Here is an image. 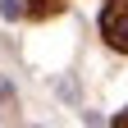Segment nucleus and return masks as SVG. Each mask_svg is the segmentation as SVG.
I'll use <instances>...</instances> for the list:
<instances>
[{
	"label": "nucleus",
	"mask_w": 128,
	"mask_h": 128,
	"mask_svg": "<svg viewBox=\"0 0 128 128\" xmlns=\"http://www.w3.org/2000/svg\"><path fill=\"white\" fill-rule=\"evenodd\" d=\"M101 37L114 46V50H128V0H105V9H101Z\"/></svg>",
	"instance_id": "f257e3e1"
},
{
	"label": "nucleus",
	"mask_w": 128,
	"mask_h": 128,
	"mask_svg": "<svg viewBox=\"0 0 128 128\" xmlns=\"http://www.w3.org/2000/svg\"><path fill=\"white\" fill-rule=\"evenodd\" d=\"M23 9L32 14V18H50V14H60V9H64V0H28Z\"/></svg>",
	"instance_id": "f03ea898"
},
{
	"label": "nucleus",
	"mask_w": 128,
	"mask_h": 128,
	"mask_svg": "<svg viewBox=\"0 0 128 128\" xmlns=\"http://www.w3.org/2000/svg\"><path fill=\"white\" fill-rule=\"evenodd\" d=\"M0 14H5V18H18L23 5H18V0H5V5H0Z\"/></svg>",
	"instance_id": "7ed1b4c3"
},
{
	"label": "nucleus",
	"mask_w": 128,
	"mask_h": 128,
	"mask_svg": "<svg viewBox=\"0 0 128 128\" xmlns=\"http://www.w3.org/2000/svg\"><path fill=\"white\" fill-rule=\"evenodd\" d=\"M110 128H128V110H119V114H114V124H110Z\"/></svg>",
	"instance_id": "20e7f679"
},
{
	"label": "nucleus",
	"mask_w": 128,
	"mask_h": 128,
	"mask_svg": "<svg viewBox=\"0 0 128 128\" xmlns=\"http://www.w3.org/2000/svg\"><path fill=\"white\" fill-rule=\"evenodd\" d=\"M5 96H9V82H5V78H0V101H5Z\"/></svg>",
	"instance_id": "39448f33"
}]
</instances>
